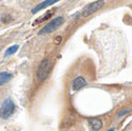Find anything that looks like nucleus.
Instances as JSON below:
<instances>
[{
    "label": "nucleus",
    "instance_id": "9b49d317",
    "mask_svg": "<svg viewBox=\"0 0 132 131\" xmlns=\"http://www.w3.org/2000/svg\"><path fill=\"white\" fill-rule=\"evenodd\" d=\"M108 131H114V129H110V130H108Z\"/></svg>",
    "mask_w": 132,
    "mask_h": 131
},
{
    "label": "nucleus",
    "instance_id": "7ed1b4c3",
    "mask_svg": "<svg viewBox=\"0 0 132 131\" xmlns=\"http://www.w3.org/2000/svg\"><path fill=\"white\" fill-rule=\"evenodd\" d=\"M64 22V18L63 17H56V18H53L51 22H48L46 26H45L43 29H41L39 34H47V33H52L53 30H56L57 28L62 26Z\"/></svg>",
    "mask_w": 132,
    "mask_h": 131
},
{
    "label": "nucleus",
    "instance_id": "1a4fd4ad",
    "mask_svg": "<svg viewBox=\"0 0 132 131\" xmlns=\"http://www.w3.org/2000/svg\"><path fill=\"white\" fill-rule=\"evenodd\" d=\"M18 50V45H13V46H11V48H9L6 51H5V57H9V56H11V55H13L15 52Z\"/></svg>",
    "mask_w": 132,
    "mask_h": 131
},
{
    "label": "nucleus",
    "instance_id": "423d86ee",
    "mask_svg": "<svg viewBox=\"0 0 132 131\" xmlns=\"http://www.w3.org/2000/svg\"><path fill=\"white\" fill-rule=\"evenodd\" d=\"M85 85H86V81H85L84 78H81V76H78V78H76V79L73 81V90L78 91V90L82 89Z\"/></svg>",
    "mask_w": 132,
    "mask_h": 131
},
{
    "label": "nucleus",
    "instance_id": "f03ea898",
    "mask_svg": "<svg viewBox=\"0 0 132 131\" xmlns=\"http://www.w3.org/2000/svg\"><path fill=\"white\" fill-rule=\"evenodd\" d=\"M13 111H15V103L12 102L11 98H6L3 102L1 107H0V118L7 119L13 113Z\"/></svg>",
    "mask_w": 132,
    "mask_h": 131
},
{
    "label": "nucleus",
    "instance_id": "f257e3e1",
    "mask_svg": "<svg viewBox=\"0 0 132 131\" xmlns=\"http://www.w3.org/2000/svg\"><path fill=\"white\" fill-rule=\"evenodd\" d=\"M51 67H52V63L51 61L48 58H45V60L41 61L40 66L38 68V72H36V75H38V79L39 80H45L47 78L48 73L51 71Z\"/></svg>",
    "mask_w": 132,
    "mask_h": 131
},
{
    "label": "nucleus",
    "instance_id": "9d476101",
    "mask_svg": "<svg viewBox=\"0 0 132 131\" xmlns=\"http://www.w3.org/2000/svg\"><path fill=\"white\" fill-rule=\"evenodd\" d=\"M52 13H53V11H50V12H47V13H46V15H45V16L43 17V18H39V20H36V21H35V23H39V22H43V21H44V20H47V18H48V17H50V16H51Z\"/></svg>",
    "mask_w": 132,
    "mask_h": 131
},
{
    "label": "nucleus",
    "instance_id": "20e7f679",
    "mask_svg": "<svg viewBox=\"0 0 132 131\" xmlns=\"http://www.w3.org/2000/svg\"><path fill=\"white\" fill-rule=\"evenodd\" d=\"M104 6V1L103 0H98V1H95L92 4L87 5L86 7L81 11V16L82 17H87V16H91L92 13H95L96 11H98L100 9H102Z\"/></svg>",
    "mask_w": 132,
    "mask_h": 131
},
{
    "label": "nucleus",
    "instance_id": "39448f33",
    "mask_svg": "<svg viewBox=\"0 0 132 131\" xmlns=\"http://www.w3.org/2000/svg\"><path fill=\"white\" fill-rule=\"evenodd\" d=\"M57 1H60V0H45L44 3H41V4H39L36 7L33 9L32 13H36L38 11H40V10H43V9L47 7V6H50V5H53L55 3H57Z\"/></svg>",
    "mask_w": 132,
    "mask_h": 131
},
{
    "label": "nucleus",
    "instance_id": "6e6552de",
    "mask_svg": "<svg viewBox=\"0 0 132 131\" xmlns=\"http://www.w3.org/2000/svg\"><path fill=\"white\" fill-rule=\"evenodd\" d=\"M12 78V75L7 72H3V73H0V85H4L6 84L7 81H10Z\"/></svg>",
    "mask_w": 132,
    "mask_h": 131
},
{
    "label": "nucleus",
    "instance_id": "0eeeda50",
    "mask_svg": "<svg viewBox=\"0 0 132 131\" xmlns=\"http://www.w3.org/2000/svg\"><path fill=\"white\" fill-rule=\"evenodd\" d=\"M88 123H90V126L92 127V130L95 131H98L102 127V120H100L98 118H92V119L88 120Z\"/></svg>",
    "mask_w": 132,
    "mask_h": 131
}]
</instances>
